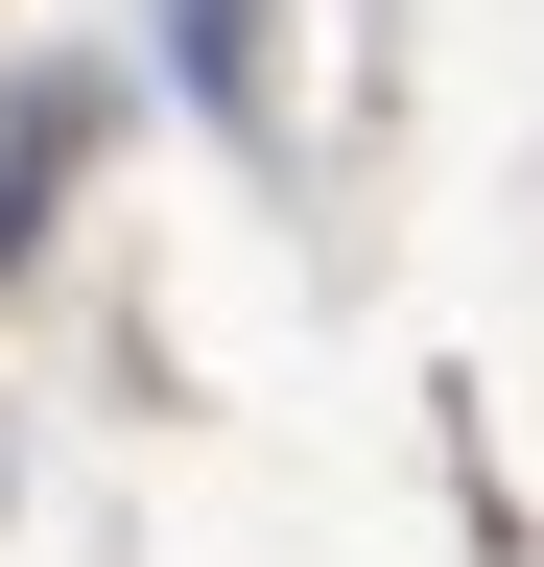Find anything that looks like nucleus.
<instances>
[{
    "instance_id": "obj_1",
    "label": "nucleus",
    "mask_w": 544,
    "mask_h": 567,
    "mask_svg": "<svg viewBox=\"0 0 544 567\" xmlns=\"http://www.w3.org/2000/svg\"><path fill=\"white\" fill-rule=\"evenodd\" d=\"M48 166H72V95H24V118H0V260H24V213H48Z\"/></svg>"
}]
</instances>
